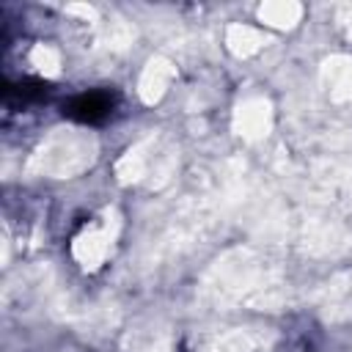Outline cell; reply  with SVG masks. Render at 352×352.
I'll return each instance as SVG.
<instances>
[{
	"instance_id": "6da1fadb",
	"label": "cell",
	"mask_w": 352,
	"mask_h": 352,
	"mask_svg": "<svg viewBox=\"0 0 352 352\" xmlns=\"http://www.w3.org/2000/svg\"><path fill=\"white\" fill-rule=\"evenodd\" d=\"M121 107V96L110 88H96V91H82V94H74L63 102L60 113L63 118L69 121H77V124H104L110 121Z\"/></svg>"
}]
</instances>
